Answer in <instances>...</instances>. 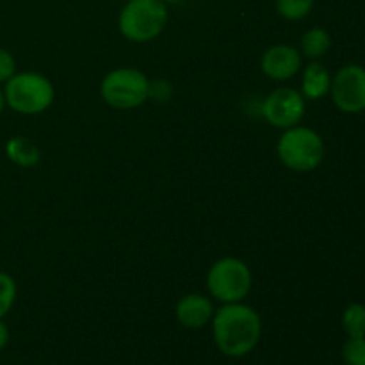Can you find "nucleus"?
Masks as SVG:
<instances>
[{
	"instance_id": "1",
	"label": "nucleus",
	"mask_w": 365,
	"mask_h": 365,
	"mask_svg": "<svg viewBox=\"0 0 365 365\" xmlns=\"http://www.w3.org/2000/svg\"><path fill=\"white\" fill-rule=\"evenodd\" d=\"M212 337L216 348L230 359L250 355L262 337V319L246 303H223L214 312Z\"/></svg>"
},
{
	"instance_id": "2",
	"label": "nucleus",
	"mask_w": 365,
	"mask_h": 365,
	"mask_svg": "<svg viewBox=\"0 0 365 365\" xmlns=\"http://www.w3.org/2000/svg\"><path fill=\"white\" fill-rule=\"evenodd\" d=\"M278 159L285 168L296 173H310L324 160L327 146L319 132L310 127L296 125L287 128L277 143Z\"/></svg>"
},
{
	"instance_id": "3",
	"label": "nucleus",
	"mask_w": 365,
	"mask_h": 365,
	"mask_svg": "<svg viewBox=\"0 0 365 365\" xmlns=\"http://www.w3.org/2000/svg\"><path fill=\"white\" fill-rule=\"evenodd\" d=\"M170 13L163 0H128L118 16L121 36L132 43H148L166 29Z\"/></svg>"
},
{
	"instance_id": "4",
	"label": "nucleus",
	"mask_w": 365,
	"mask_h": 365,
	"mask_svg": "<svg viewBox=\"0 0 365 365\" xmlns=\"http://www.w3.org/2000/svg\"><path fill=\"white\" fill-rule=\"evenodd\" d=\"M6 106L14 113L34 116L48 109L56 98V88L52 81L38 71H21L14 73L4 88Z\"/></svg>"
},
{
	"instance_id": "5",
	"label": "nucleus",
	"mask_w": 365,
	"mask_h": 365,
	"mask_svg": "<svg viewBox=\"0 0 365 365\" xmlns=\"http://www.w3.org/2000/svg\"><path fill=\"white\" fill-rule=\"evenodd\" d=\"M100 95L114 109H135L150 98V78L138 68H116L102 78Z\"/></svg>"
},
{
	"instance_id": "6",
	"label": "nucleus",
	"mask_w": 365,
	"mask_h": 365,
	"mask_svg": "<svg viewBox=\"0 0 365 365\" xmlns=\"http://www.w3.org/2000/svg\"><path fill=\"white\" fill-rule=\"evenodd\" d=\"M253 287V274L248 264L237 257H223L210 266L207 289L221 303L245 302Z\"/></svg>"
},
{
	"instance_id": "7",
	"label": "nucleus",
	"mask_w": 365,
	"mask_h": 365,
	"mask_svg": "<svg viewBox=\"0 0 365 365\" xmlns=\"http://www.w3.org/2000/svg\"><path fill=\"white\" fill-rule=\"evenodd\" d=\"M331 102L341 113L360 114L365 110V68L346 64L331 77Z\"/></svg>"
},
{
	"instance_id": "8",
	"label": "nucleus",
	"mask_w": 365,
	"mask_h": 365,
	"mask_svg": "<svg viewBox=\"0 0 365 365\" xmlns=\"http://www.w3.org/2000/svg\"><path fill=\"white\" fill-rule=\"evenodd\" d=\"M260 110L267 123L280 130H287L302 123L307 110V100L302 91L284 86L267 95Z\"/></svg>"
},
{
	"instance_id": "9",
	"label": "nucleus",
	"mask_w": 365,
	"mask_h": 365,
	"mask_svg": "<svg viewBox=\"0 0 365 365\" xmlns=\"http://www.w3.org/2000/svg\"><path fill=\"white\" fill-rule=\"evenodd\" d=\"M260 70L271 81H289L302 70V52L292 45L269 46L260 57Z\"/></svg>"
},
{
	"instance_id": "10",
	"label": "nucleus",
	"mask_w": 365,
	"mask_h": 365,
	"mask_svg": "<svg viewBox=\"0 0 365 365\" xmlns=\"http://www.w3.org/2000/svg\"><path fill=\"white\" fill-rule=\"evenodd\" d=\"M214 312L216 309H214L212 299L209 296L196 294V292L182 296L175 305V317L182 327L189 330L205 328L212 321Z\"/></svg>"
},
{
	"instance_id": "11",
	"label": "nucleus",
	"mask_w": 365,
	"mask_h": 365,
	"mask_svg": "<svg viewBox=\"0 0 365 365\" xmlns=\"http://www.w3.org/2000/svg\"><path fill=\"white\" fill-rule=\"evenodd\" d=\"M330 86L331 75L324 64L314 61V63H310L309 66L303 70L302 95L305 96V100L316 102V100L324 98L327 95H330Z\"/></svg>"
},
{
	"instance_id": "12",
	"label": "nucleus",
	"mask_w": 365,
	"mask_h": 365,
	"mask_svg": "<svg viewBox=\"0 0 365 365\" xmlns=\"http://www.w3.org/2000/svg\"><path fill=\"white\" fill-rule=\"evenodd\" d=\"M6 155L11 163L20 168H34L41 160L38 146L24 135H14L6 143Z\"/></svg>"
},
{
	"instance_id": "13",
	"label": "nucleus",
	"mask_w": 365,
	"mask_h": 365,
	"mask_svg": "<svg viewBox=\"0 0 365 365\" xmlns=\"http://www.w3.org/2000/svg\"><path fill=\"white\" fill-rule=\"evenodd\" d=\"M299 52L302 56L309 57V59H321L323 56H327L328 50L331 48V36L327 29L323 27H312L302 36V41H299Z\"/></svg>"
},
{
	"instance_id": "14",
	"label": "nucleus",
	"mask_w": 365,
	"mask_h": 365,
	"mask_svg": "<svg viewBox=\"0 0 365 365\" xmlns=\"http://www.w3.org/2000/svg\"><path fill=\"white\" fill-rule=\"evenodd\" d=\"M342 328L348 337H365V305L351 303L342 312Z\"/></svg>"
},
{
	"instance_id": "15",
	"label": "nucleus",
	"mask_w": 365,
	"mask_h": 365,
	"mask_svg": "<svg viewBox=\"0 0 365 365\" xmlns=\"http://www.w3.org/2000/svg\"><path fill=\"white\" fill-rule=\"evenodd\" d=\"M274 9L284 20H305L314 9V0H274Z\"/></svg>"
},
{
	"instance_id": "16",
	"label": "nucleus",
	"mask_w": 365,
	"mask_h": 365,
	"mask_svg": "<svg viewBox=\"0 0 365 365\" xmlns=\"http://www.w3.org/2000/svg\"><path fill=\"white\" fill-rule=\"evenodd\" d=\"M16 299V282L11 274L0 271V319L7 316Z\"/></svg>"
},
{
	"instance_id": "17",
	"label": "nucleus",
	"mask_w": 365,
	"mask_h": 365,
	"mask_svg": "<svg viewBox=\"0 0 365 365\" xmlns=\"http://www.w3.org/2000/svg\"><path fill=\"white\" fill-rule=\"evenodd\" d=\"M346 365H365V337H349L342 346Z\"/></svg>"
},
{
	"instance_id": "18",
	"label": "nucleus",
	"mask_w": 365,
	"mask_h": 365,
	"mask_svg": "<svg viewBox=\"0 0 365 365\" xmlns=\"http://www.w3.org/2000/svg\"><path fill=\"white\" fill-rule=\"evenodd\" d=\"M14 73H16V61L13 53L6 48H0V82L6 84Z\"/></svg>"
},
{
	"instance_id": "19",
	"label": "nucleus",
	"mask_w": 365,
	"mask_h": 365,
	"mask_svg": "<svg viewBox=\"0 0 365 365\" xmlns=\"http://www.w3.org/2000/svg\"><path fill=\"white\" fill-rule=\"evenodd\" d=\"M171 89L170 84L166 81H150V96H155V98H170Z\"/></svg>"
},
{
	"instance_id": "20",
	"label": "nucleus",
	"mask_w": 365,
	"mask_h": 365,
	"mask_svg": "<svg viewBox=\"0 0 365 365\" xmlns=\"http://www.w3.org/2000/svg\"><path fill=\"white\" fill-rule=\"evenodd\" d=\"M7 342H9V328H7V324L0 319V351L6 348Z\"/></svg>"
},
{
	"instance_id": "21",
	"label": "nucleus",
	"mask_w": 365,
	"mask_h": 365,
	"mask_svg": "<svg viewBox=\"0 0 365 365\" xmlns=\"http://www.w3.org/2000/svg\"><path fill=\"white\" fill-rule=\"evenodd\" d=\"M4 107H6V96H4V91L0 89V114L4 113Z\"/></svg>"
},
{
	"instance_id": "22",
	"label": "nucleus",
	"mask_w": 365,
	"mask_h": 365,
	"mask_svg": "<svg viewBox=\"0 0 365 365\" xmlns=\"http://www.w3.org/2000/svg\"><path fill=\"white\" fill-rule=\"evenodd\" d=\"M164 4H177V2H180V0H163Z\"/></svg>"
}]
</instances>
